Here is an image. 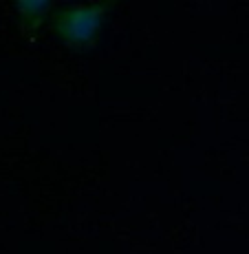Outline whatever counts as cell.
<instances>
[{"label":"cell","mask_w":249,"mask_h":254,"mask_svg":"<svg viewBox=\"0 0 249 254\" xmlns=\"http://www.w3.org/2000/svg\"><path fill=\"white\" fill-rule=\"evenodd\" d=\"M97 24H100V16L93 9H80L64 20V33L77 40H86L97 31Z\"/></svg>","instance_id":"1"}]
</instances>
